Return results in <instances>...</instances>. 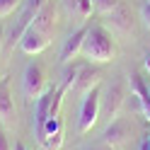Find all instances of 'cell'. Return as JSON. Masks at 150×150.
Returning a JSON list of instances; mask_svg holds the SVG:
<instances>
[{
    "label": "cell",
    "instance_id": "cell-14",
    "mask_svg": "<svg viewBox=\"0 0 150 150\" xmlns=\"http://www.w3.org/2000/svg\"><path fill=\"white\" fill-rule=\"evenodd\" d=\"M119 5H121L119 0H95V10H97L99 15H109V12H114Z\"/></svg>",
    "mask_w": 150,
    "mask_h": 150
},
{
    "label": "cell",
    "instance_id": "cell-12",
    "mask_svg": "<svg viewBox=\"0 0 150 150\" xmlns=\"http://www.w3.org/2000/svg\"><path fill=\"white\" fill-rule=\"evenodd\" d=\"M36 29H41L46 34H53V27H56V10H53V5L51 3H46L39 12H36L34 17V22H32Z\"/></svg>",
    "mask_w": 150,
    "mask_h": 150
},
{
    "label": "cell",
    "instance_id": "cell-20",
    "mask_svg": "<svg viewBox=\"0 0 150 150\" xmlns=\"http://www.w3.org/2000/svg\"><path fill=\"white\" fill-rule=\"evenodd\" d=\"M143 65H145V73L150 75V56H145V63H143Z\"/></svg>",
    "mask_w": 150,
    "mask_h": 150
},
{
    "label": "cell",
    "instance_id": "cell-18",
    "mask_svg": "<svg viewBox=\"0 0 150 150\" xmlns=\"http://www.w3.org/2000/svg\"><path fill=\"white\" fill-rule=\"evenodd\" d=\"M63 5H65V12H68V15L78 12V0H63Z\"/></svg>",
    "mask_w": 150,
    "mask_h": 150
},
{
    "label": "cell",
    "instance_id": "cell-22",
    "mask_svg": "<svg viewBox=\"0 0 150 150\" xmlns=\"http://www.w3.org/2000/svg\"><path fill=\"white\" fill-rule=\"evenodd\" d=\"M15 150H27V148H24V143H20V140H17V143H15Z\"/></svg>",
    "mask_w": 150,
    "mask_h": 150
},
{
    "label": "cell",
    "instance_id": "cell-19",
    "mask_svg": "<svg viewBox=\"0 0 150 150\" xmlns=\"http://www.w3.org/2000/svg\"><path fill=\"white\" fill-rule=\"evenodd\" d=\"M0 150H10V140H7V133L0 128Z\"/></svg>",
    "mask_w": 150,
    "mask_h": 150
},
{
    "label": "cell",
    "instance_id": "cell-7",
    "mask_svg": "<svg viewBox=\"0 0 150 150\" xmlns=\"http://www.w3.org/2000/svg\"><path fill=\"white\" fill-rule=\"evenodd\" d=\"M128 136H131L128 119L126 116H114V119H109V126L104 128V133H102V140H104L107 145H111V148H119V145H124L128 140Z\"/></svg>",
    "mask_w": 150,
    "mask_h": 150
},
{
    "label": "cell",
    "instance_id": "cell-16",
    "mask_svg": "<svg viewBox=\"0 0 150 150\" xmlns=\"http://www.w3.org/2000/svg\"><path fill=\"white\" fill-rule=\"evenodd\" d=\"M22 0H0V17H7L10 12H15L20 7Z\"/></svg>",
    "mask_w": 150,
    "mask_h": 150
},
{
    "label": "cell",
    "instance_id": "cell-13",
    "mask_svg": "<svg viewBox=\"0 0 150 150\" xmlns=\"http://www.w3.org/2000/svg\"><path fill=\"white\" fill-rule=\"evenodd\" d=\"M82 65H75V63H63V73H61V90L68 92L75 87V80H78V73H80Z\"/></svg>",
    "mask_w": 150,
    "mask_h": 150
},
{
    "label": "cell",
    "instance_id": "cell-11",
    "mask_svg": "<svg viewBox=\"0 0 150 150\" xmlns=\"http://www.w3.org/2000/svg\"><path fill=\"white\" fill-rule=\"evenodd\" d=\"M99 78H102L99 68H95V65H82L80 73H78V80H75V90L82 92V95H87L90 90H95L99 85Z\"/></svg>",
    "mask_w": 150,
    "mask_h": 150
},
{
    "label": "cell",
    "instance_id": "cell-4",
    "mask_svg": "<svg viewBox=\"0 0 150 150\" xmlns=\"http://www.w3.org/2000/svg\"><path fill=\"white\" fill-rule=\"evenodd\" d=\"M124 99H126L124 82H111L99 97V116H107V119L119 116V109L124 104Z\"/></svg>",
    "mask_w": 150,
    "mask_h": 150
},
{
    "label": "cell",
    "instance_id": "cell-8",
    "mask_svg": "<svg viewBox=\"0 0 150 150\" xmlns=\"http://www.w3.org/2000/svg\"><path fill=\"white\" fill-rule=\"evenodd\" d=\"M85 34H87V27H80V29L70 32V34L63 39L61 53H58L61 63H73V58H78V56H80V51H82V41H85Z\"/></svg>",
    "mask_w": 150,
    "mask_h": 150
},
{
    "label": "cell",
    "instance_id": "cell-10",
    "mask_svg": "<svg viewBox=\"0 0 150 150\" xmlns=\"http://www.w3.org/2000/svg\"><path fill=\"white\" fill-rule=\"evenodd\" d=\"M107 17V29L114 34V36H126L128 32H131V17H128V12L124 10V7H116L114 12H109V15H104Z\"/></svg>",
    "mask_w": 150,
    "mask_h": 150
},
{
    "label": "cell",
    "instance_id": "cell-3",
    "mask_svg": "<svg viewBox=\"0 0 150 150\" xmlns=\"http://www.w3.org/2000/svg\"><path fill=\"white\" fill-rule=\"evenodd\" d=\"M99 97H102L99 87L90 90L87 95H82V102H80V116H78V128H80V133H87V131H92V126L97 124V119H99Z\"/></svg>",
    "mask_w": 150,
    "mask_h": 150
},
{
    "label": "cell",
    "instance_id": "cell-21",
    "mask_svg": "<svg viewBox=\"0 0 150 150\" xmlns=\"http://www.w3.org/2000/svg\"><path fill=\"white\" fill-rule=\"evenodd\" d=\"M3 41H5V32H3V27H0V51H3Z\"/></svg>",
    "mask_w": 150,
    "mask_h": 150
},
{
    "label": "cell",
    "instance_id": "cell-1",
    "mask_svg": "<svg viewBox=\"0 0 150 150\" xmlns=\"http://www.w3.org/2000/svg\"><path fill=\"white\" fill-rule=\"evenodd\" d=\"M82 58H87L92 65L95 63H109L116 58V41L104 24H92L87 27L85 41H82Z\"/></svg>",
    "mask_w": 150,
    "mask_h": 150
},
{
    "label": "cell",
    "instance_id": "cell-5",
    "mask_svg": "<svg viewBox=\"0 0 150 150\" xmlns=\"http://www.w3.org/2000/svg\"><path fill=\"white\" fill-rule=\"evenodd\" d=\"M46 90V73L39 63H27L22 73V95L27 99H36Z\"/></svg>",
    "mask_w": 150,
    "mask_h": 150
},
{
    "label": "cell",
    "instance_id": "cell-23",
    "mask_svg": "<svg viewBox=\"0 0 150 150\" xmlns=\"http://www.w3.org/2000/svg\"><path fill=\"white\" fill-rule=\"evenodd\" d=\"M148 150H150V140H148Z\"/></svg>",
    "mask_w": 150,
    "mask_h": 150
},
{
    "label": "cell",
    "instance_id": "cell-6",
    "mask_svg": "<svg viewBox=\"0 0 150 150\" xmlns=\"http://www.w3.org/2000/svg\"><path fill=\"white\" fill-rule=\"evenodd\" d=\"M51 44V34H46L41 29H36L34 24H29V29H27L22 34V39H20V51L27 53V56H36V53H41L46 46Z\"/></svg>",
    "mask_w": 150,
    "mask_h": 150
},
{
    "label": "cell",
    "instance_id": "cell-15",
    "mask_svg": "<svg viewBox=\"0 0 150 150\" xmlns=\"http://www.w3.org/2000/svg\"><path fill=\"white\" fill-rule=\"evenodd\" d=\"M92 10H95V0H78V15L80 20H87V17L92 15Z\"/></svg>",
    "mask_w": 150,
    "mask_h": 150
},
{
    "label": "cell",
    "instance_id": "cell-17",
    "mask_svg": "<svg viewBox=\"0 0 150 150\" xmlns=\"http://www.w3.org/2000/svg\"><path fill=\"white\" fill-rule=\"evenodd\" d=\"M140 20H143L145 29H150V0H145V3L140 5Z\"/></svg>",
    "mask_w": 150,
    "mask_h": 150
},
{
    "label": "cell",
    "instance_id": "cell-25",
    "mask_svg": "<svg viewBox=\"0 0 150 150\" xmlns=\"http://www.w3.org/2000/svg\"><path fill=\"white\" fill-rule=\"evenodd\" d=\"M85 150H92V148H85Z\"/></svg>",
    "mask_w": 150,
    "mask_h": 150
},
{
    "label": "cell",
    "instance_id": "cell-24",
    "mask_svg": "<svg viewBox=\"0 0 150 150\" xmlns=\"http://www.w3.org/2000/svg\"><path fill=\"white\" fill-rule=\"evenodd\" d=\"M148 95H150V87H148Z\"/></svg>",
    "mask_w": 150,
    "mask_h": 150
},
{
    "label": "cell",
    "instance_id": "cell-9",
    "mask_svg": "<svg viewBox=\"0 0 150 150\" xmlns=\"http://www.w3.org/2000/svg\"><path fill=\"white\" fill-rule=\"evenodd\" d=\"M0 121L5 126L15 121V99L10 92V78H0Z\"/></svg>",
    "mask_w": 150,
    "mask_h": 150
},
{
    "label": "cell",
    "instance_id": "cell-2",
    "mask_svg": "<svg viewBox=\"0 0 150 150\" xmlns=\"http://www.w3.org/2000/svg\"><path fill=\"white\" fill-rule=\"evenodd\" d=\"M46 3H49V0H24V3H22L20 12H17V17H15V22L10 24V34H7V36H10V46L20 44L22 34L29 29V24L34 22L36 12H39Z\"/></svg>",
    "mask_w": 150,
    "mask_h": 150
}]
</instances>
